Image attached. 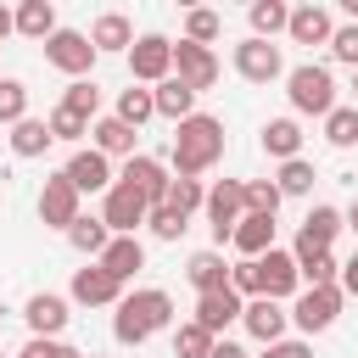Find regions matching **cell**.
<instances>
[{"label":"cell","instance_id":"24","mask_svg":"<svg viewBox=\"0 0 358 358\" xmlns=\"http://www.w3.org/2000/svg\"><path fill=\"white\" fill-rule=\"evenodd\" d=\"M134 134H140V129H129L123 117H95V123H90V145H95L101 157H123V162H129V157H134Z\"/></svg>","mask_w":358,"mask_h":358},{"label":"cell","instance_id":"20","mask_svg":"<svg viewBox=\"0 0 358 358\" xmlns=\"http://www.w3.org/2000/svg\"><path fill=\"white\" fill-rule=\"evenodd\" d=\"M330 34H336V22H330L324 6H313V0L291 6V28H285L291 45H330Z\"/></svg>","mask_w":358,"mask_h":358},{"label":"cell","instance_id":"29","mask_svg":"<svg viewBox=\"0 0 358 358\" xmlns=\"http://www.w3.org/2000/svg\"><path fill=\"white\" fill-rule=\"evenodd\" d=\"M246 22H252V39H274L291 28V6L285 0H252L246 6Z\"/></svg>","mask_w":358,"mask_h":358},{"label":"cell","instance_id":"40","mask_svg":"<svg viewBox=\"0 0 358 358\" xmlns=\"http://www.w3.org/2000/svg\"><path fill=\"white\" fill-rule=\"evenodd\" d=\"M280 185L274 179H246V213H263V218H274L280 213Z\"/></svg>","mask_w":358,"mask_h":358},{"label":"cell","instance_id":"7","mask_svg":"<svg viewBox=\"0 0 358 358\" xmlns=\"http://www.w3.org/2000/svg\"><path fill=\"white\" fill-rule=\"evenodd\" d=\"M95 45H90V34H78V28H56L50 39H45V62L56 67V73H67V78H90V67H95Z\"/></svg>","mask_w":358,"mask_h":358},{"label":"cell","instance_id":"47","mask_svg":"<svg viewBox=\"0 0 358 358\" xmlns=\"http://www.w3.org/2000/svg\"><path fill=\"white\" fill-rule=\"evenodd\" d=\"M341 291H347V296H358V252L341 263Z\"/></svg>","mask_w":358,"mask_h":358},{"label":"cell","instance_id":"5","mask_svg":"<svg viewBox=\"0 0 358 358\" xmlns=\"http://www.w3.org/2000/svg\"><path fill=\"white\" fill-rule=\"evenodd\" d=\"M341 302H347L341 285H308V291H296V302H291V324H296L302 336H319V330H330V324L341 319Z\"/></svg>","mask_w":358,"mask_h":358},{"label":"cell","instance_id":"43","mask_svg":"<svg viewBox=\"0 0 358 358\" xmlns=\"http://www.w3.org/2000/svg\"><path fill=\"white\" fill-rule=\"evenodd\" d=\"M168 207H179L185 218H190V213H201V207H207V185H201V179H173Z\"/></svg>","mask_w":358,"mask_h":358},{"label":"cell","instance_id":"27","mask_svg":"<svg viewBox=\"0 0 358 358\" xmlns=\"http://www.w3.org/2000/svg\"><path fill=\"white\" fill-rule=\"evenodd\" d=\"M6 140H11V157H22V162H34V157H45V151L56 145V134H50V123H45V117H22Z\"/></svg>","mask_w":358,"mask_h":358},{"label":"cell","instance_id":"11","mask_svg":"<svg viewBox=\"0 0 358 358\" xmlns=\"http://www.w3.org/2000/svg\"><path fill=\"white\" fill-rule=\"evenodd\" d=\"M117 185H129L134 196H145V207H162L168 201V190H173V173L157 162V157H145V151H134L129 162H123V173H117Z\"/></svg>","mask_w":358,"mask_h":358},{"label":"cell","instance_id":"15","mask_svg":"<svg viewBox=\"0 0 358 358\" xmlns=\"http://www.w3.org/2000/svg\"><path fill=\"white\" fill-rule=\"evenodd\" d=\"M257 274H263V296L268 302H296V291H302V274H296V257L291 252H263L257 257Z\"/></svg>","mask_w":358,"mask_h":358},{"label":"cell","instance_id":"53","mask_svg":"<svg viewBox=\"0 0 358 358\" xmlns=\"http://www.w3.org/2000/svg\"><path fill=\"white\" fill-rule=\"evenodd\" d=\"M17 358H22V352H17Z\"/></svg>","mask_w":358,"mask_h":358},{"label":"cell","instance_id":"26","mask_svg":"<svg viewBox=\"0 0 358 358\" xmlns=\"http://www.w3.org/2000/svg\"><path fill=\"white\" fill-rule=\"evenodd\" d=\"M151 95H157V117H168L173 129H179L185 117H196V90H190L185 78H162Z\"/></svg>","mask_w":358,"mask_h":358},{"label":"cell","instance_id":"44","mask_svg":"<svg viewBox=\"0 0 358 358\" xmlns=\"http://www.w3.org/2000/svg\"><path fill=\"white\" fill-rule=\"evenodd\" d=\"M330 56H336L341 67H352V73H358V22H341V28L330 34Z\"/></svg>","mask_w":358,"mask_h":358},{"label":"cell","instance_id":"38","mask_svg":"<svg viewBox=\"0 0 358 358\" xmlns=\"http://www.w3.org/2000/svg\"><path fill=\"white\" fill-rule=\"evenodd\" d=\"M62 106L95 123V117H101V90H95V78H73V84L62 90Z\"/></svg>","mask_w":358,"mask_h":358},{"label":"cell","instance_id":"10","mask_svg":"<svg viewBox=\"0 0 358 358\" xmlns=\"http://www.w3.org/2000/svg\"><path fill=\"white\" fill-rule=\"evenodd\" d=\"M67 185L78 190V196H106L112 185H117V173H112V157H101L95 145H78L73 157H67Z\"/></svg>","mask_w":358,"mask_h":358},{"label":"cell","instance_id":"2","mask_svg":"<svg viewBox=\"0 0 358 358\" xmlns=\"http://www.w3.org/2000/svg\"><path fill=\"white\" fill-rule=\"evenodd\" d=\"M224 157V123L196 112L173 129V179H201L207 168H218Z\"/></svg>","mask_w":358,"mask_h":358},{"label":"cell","instance_id":"4","mask_svg":"<svg viewBox=\"0 0 358 358\" xmlns=\"http://www.w3.org/2000/svg\"><path fill=\"white\" fill-rule=\"evenodd\" d=\"M207 229H213V246L224 252L235 241V224L246 218V179H213L207 185Z\"/></svg>","mask_w":358,"mask_h":358},{"label":"cell","instance_id":"42","mask_svg":"<svg viewBox=\"0 0 358 358\" xmlns=\"http://www.w3.org/2000/svg\"><path fill=\"white\" fill-rule=\"evenodd\" d=\"M45 123H50V134H56V140H67V145H73V140H84V134H90V117H78V112H67V106H62V101H56V106H50V117H45Z\"/></svg>","mask_w":358,"mask_h":358},{"label":"cell","instance_id":"19","mask_svg":"<svg viewBox=\"0 0 358 358\" xmlns=\"http://www.w3.org/2000/svg\"><path fill=\"white\" fill-rule=\"evenodd\" d=\"M241 313H246V302H241L235 291H207V296H196V313H190V319H196L207 336H218V341H224V330H229Z\"/></svg>","mask_w":358,"mask_h":358},{"label":"cell","instance_id":"25","mask_svg":"<svg viewBox=\"0 0 358 358\" xmlns=\"http://www.w3.org/2000/svg\"><path fill=\"white\" fill-rule=\"evenodd\" d=\"M257 140H263V151H268L274 162L302 157V123H296V117H268V123L257 129Z\"/></svg>","mask_w":358,"mask_h":358},{"label":"cell","instance_id":"32","mask_svg":"<svg viewBox=\"0 0 358 358\" xmlns=\"http://www.w3.org/2000/svg\"><path fill=\"white\" fill-rule=\"evenodd\" d=\"M17 34L45 45V39L56 34V6H50V0H22V6H17Z\"/></svg>","mask_w":358,"mask_h":358},{"label":"cell","instance_id":"1","mask_svg":"<svg viewBox=\"0 0 358 358\" xmlns=\"http://www.w3.org/2000/svg\"><path fill=\"white\" fill-rule=\"evenodd\" d=\"M173 324V296L162 291V285H140V291H129L117 308H112V336H117V347H140V341H151L157 330H168Z\"/></svg>","mask_w":358,"mask_h":358},{"label":"cell","instance_id":"54","mask_svg":"<svg viewBox=\"0 0 358 358\" xmlns=\"http://www.w3.org/2000/svg\"><path fill=\"white\" fill-rule=\"evenodd\" d=\"M0 358H6V352H0Z\"/></svg>","mask_w":358,"mask_h":358},{"label":"cell","instance_id":"18","mask_svg":"<svg viewBox=\"0 0 358 358\" xmlns=\"http://www.w3.org/2000/svg\"><path fill=\"white\" fill-rule=\"evenodd\" d=\"M22 319H28V330L34 336H45V341H62V330H67V296H56V291H34L28 302H22Z\"/></svg>","mask_w":358,"mask_h":358},{"label":"cell","instance_id":"21","mask_svg":"<svg viewBox=\"0 0 358 358\" xmlns=\"http://www.w3.org/2000/svg\"><path fill=\"white\" fill-rule=\"evenodd\" d=\"M95 263H101L112 280H123V285H129V280L145 268V241H140V235H112V246H106Z\"/></svg>","mask_w":358,"mask_h":358},{"label":"cell","instance_id":"41","mask_svg":"<svg viewBox=\"0 0 358 358\" xmlns=\"http://www.w3.org/2000/svg\"><path fill=\"white\" fill-rule=\"evenodd\" d=\"M145 229H151L157 241H179V235L190 229V218H185L179 207H168V201H162V207H151V218H145Z\"/></svg>","mask_w":358,"mask_h":358},{"label":"cell","instance_id":"34","mask_svg":"<svg viewBox=\"0 0 358 358\" xmlns=\"http://www.w3.org/2000/svg\"><path fill=\"white\" fill-rule=\"evenodd\" d=\"M313 162L308 157H291V162H280V173H274V185H280V196H313Z\"/></svg>","mask_w":358,"mask_h":358},{"label":"cell","instance_id":"52","mask_svg":"<svg viewBox=\"0 0 358 358\" xmlns=\"http://www.w3.org/2000/svg\"><path fill=\"white\" fill-rule=\"evenodd\" d=\"M90 358H101V352H90Z\"/></svg>","mask_w":358,"mask_h":358},{"label":"cell","instance_id":"3","mask_svg":"<svg viewBox=\"0 0 358 358\" xmlns=\"http://www.w3.org/2000/svg\"><path fill=\"white\" fill-rule=\"evenodd\" d=\"M285 101H291V117H330L341 101H336V73L324 62H302L285 73Z\"/></svg>","mask_w":358,"mask_h":358},{"label":"cell","instance_id":"12","mask_svg":"<svg viewBox=\"0 0 358 358\" xmlns=\"http://www.w3.org/2000/svg\"><path fill=\"white\" fill-rule=\"evenodd\" d=\"M129 291H123V280H112L101 263H84V268H73V285H67V302H78V308H117Z\"/></svg>","mask_w":358,"mask_h":358},{"label":"cell","instance_id":"17","mask_svg":"<svg viewBox=\"0 0 358 358\" xmlns=\"http://www.w3.org/2000/svg\"><path fill=\"white\" fill-rule=\"evenodd\" d=\"M173 78H185V84L201 95V90H213V84H218V56H213L207 45L179 39V45H173Z\"/></svg>","mask_w":358,"mask_h":358},{"label":"cell","instance_id":"22","mask_svg":"<svg viewBox=\"0 0 358 358\" xmlns=\"http://www.w3.org/2000/svg\"><path fill=\"white\" fill-rule=\"evenodd\" d=\"M90 45H95L101 56H129V50H134V22H129L123 11H101L95 28H90Z\"/></svg>","mask_w":358,"mask_h":358},{"label":"cell","instance_id":"50","mask_svg":"<svg viewBox=\"0 0 358 358\" xmlns=\"http://www.w3.org/2000/svg\"><path fill=\"white\" fill-rule=\"evenodd\" d=\"M341 218H347V229H352V235H358V201H352V207H347V213H341Z\"/></svg>","mask_w":358,"mask_h":358},{"label":"cell","instance_id":"37","mask_svg":"<svg viewBox=\"0 0 358 358\" xmlns=\"http://www.w3.org/2000/svg\"><path fill=\"white\" fill-rule=\"evenodd\" d=\"M218 34H224V17H218V11H207V6H190V11H185V39H190V45H207V50H213Z\"/></svg>","mask_w":358,"mask_h":358},{"label":"cell","instance_id":"45","mask_svg":"<svg viewBox=\"0 0 358 358\" xmlns=\"http://www.w3.org/2000/svg\"><path fill=\"white\" fill-rule=\"evenodd\" d=\"M22 358H84V352H78V347H67V341H45V336H28Z\"/></svg>","mask_w":358,"mask_h":358},{"label":"cell","instance_id":"30","mask_svg":"<svg viewBox=\"0 0 358 358\" xmlns=\"http://www.w3.org/2000/svg\"><path fill=\"white\" fill-rule=\"evenodd\" d=\"M67 246H73V252H84V257L95 263V257H101V252L112 246V229H106V218H101V213H95V218L84 213V218H78V224L67 229Z\"/></svg>","mask_w":358,"mask_h":358},{"label":"cell","instance_id":"48","mask_svg":"<svg viewBox=\"0 0 358 358\" xmlns=\"http://www.w3.org/2000/svg\"><path fill=\"white\" fill-rule=\"evenodd\" d=\"M213 358H252V352H246V347H241V341H229V336H224V341H218V347H213Z\"/></svg>","mask_w":358,"mask_h":358},{"label":"cell","instance_id":"35","mask_svg":"<svg viewBox=\"0 0 358 358\" xmlns=\"http://www.w3.org/2000/svg\"><path fill=\"white\" fill-rule=\"evenodd\" d=\"M213 347H218V336H207L196 319L173 324V358H213Z\"/></svg>","mask_w":358,"mask_h":358},{"label":"cell","instance_id":"13","mask_svg":"<svg viewBox=\"0 0 358 358\" xmlns=\"http://www.w3.org/2000/svg\"><path fill=\"white\" fill-rule=\"evenodd\" d=\"M101 218H106L112 235H140L145 218H151V207H145V196H134L129 185H112V190L101 196Z\"/></svg>","mask_w":358,"mask_h":358},{"label":"cell","instance_id":"23","mask_svg":"<svg viewBox=\"0 0 358 358\" xmlns=\"http://www.w3.org/2000/svg\"><path fill=\"white\" fill-rule=\"evenodd\" d=\"M185 280L196 285V296H207V291H229V263H224V252H218V246H207V252H190V263H185Z\"/></svg>","mask_w":358,"mask_h":358},{"label":"cell","instance_id":"46","mask_svg":"<svg viewBox=\"0 0 358 358\" xmlns=\"http://www.w3.org/2000/svg\"><path fill=\"white\" fill-rule=\"evenodd\" d=\"M257 358H313V347H308V336H285V341H274V347H263Z\"/></svg>","mask_w":358,"mask_h":358},{"label":"cell","instance_id":"8","mask_svg":"<svg viewBox=\"0 0 358 358\" xmlns=\"http://www.w3.org/2000/svg\"><path fill=\"white\" fill-rule=\"evenodd\" d=\"M78 218H84V196H78V190L67 185V173H50V179L39 185V224H45V229H62V235H67V229H73Z\"/></svg>","mask_w":358,"mask_h":358},{"label":"cell","instance_id":"9","mask_svg":"<svg viewBox=\"0 0 358 358\" xmlns=\"http://www.w3.org/2000/svg\"><path fill=\"white\" fill-rule=\"evenodd\" d=\"M235 73L246 78V84H274V78H285V56H280V45L274 39H241L235 45Z\"/></svg>","mask_w":358,"mask_h":358},{"label":"cell","instance_id":"6","mask_svg":"<svg viewBox=\"0 0 358 358\" xmlns=\"http://www.w3.org/2000/svg\"><path fill=\"white\" fill-rule=\"evenodd\" d=\"M162 78H173V39L168 34H140L129 50V84L157 90Z\"/></svg>","mask_w":358,"mask_h":358},{"label":"cell","instance_id":"33","mask_svg":"<svg viewBox=\"0 0 358 358\" xmlns=\"http://www.w3.org/2000/svg\"><path fill=\"white\" fill-rule=\"evenodd\" d=\"M112 117H123L129 129H140V123L157 117V95H151L145 84H129V90H117V112H112Z\"/></svg>","mask_w":358,"mask_h":358},{"label":"cell","instance_id":"14","mask_svg":"<svg viewBox=\"0 0 358 358\" xmlns=\"http://www.w3.org/2000/svg\"><path fill=\"white\" fill-rule=\"evenodd\" d=\"M341 229H347L341 207H330V201H313V207H308V218H302V229H296V246H291V252H330Z\"/></svg>","mask_w":358,"mask_h":358},{"label":"cell","instance_id":"31","mask_svg":"<svg viewBox=\"0 0 358 358\" xmlns=\"http://www.w3.org/2000/svg\"><path fill=\"white\" fill-rule=\"evenodd\" d=\"M291 257H296L302 291H308V285H341V257H336V252H291Z\"/></svg>","mask_w":358,"mask_h":358},{"label":"cell","instance_id":"36","mask_svg":"<svg viewBox=\"0 0 358 358\" xmlns=\"http://www.w3.org/2000/svg\"><path fill=\"white\" fill-rule=\"evenodd\" d=\"M324 145H336V151H352L358 145V106H336L324 117Z\"/></svg>","mask_w":358,"mask_h":358},{"label":"cell","instance_id":"51","mask_svg":"<svg viewBox=\"0 0 358 358\" xmlns=\"http://www.w3.org/2000/svg\"><path fill=\"white\" fill-rule=\"evenodd\" d=\"M352 95H358V73H352ZM352 106H358V101H352Z\"/></svg>","mask_w":358,"mask_h":358},{"label":"cell","instance_id":"16","mask_svg":"<svg viewBox=\"0 0 358 358\" xmlns=\"http://www.w3.org/2000/svg\"><path fill=\"white\" fill-rule=\"evenodd\" d=\"M241 324H246L252 341L274 347V341H285V330H291V308H285V302H268V296H252L246 313H241Z\"/></svg>","mask_w":358,"mask_h":358},{"label":"cell","instance_id":"28","mask_svg":"<svg viewBox=\"0 0 358 358\" xmlns=\"http://www.w3.org/2000/svg\"><path fill=\"white\" fill-rule=\"evenodd\" d=\"M241 257H263V252H274V218H263V213H246L241 224H235V241H229Z\"/></svg>","mask_w":358,"mask_h":358},{"label":"cell","instance_id":"39","mask_svg":"<svg viewBox=\"0 0 358 358\" xmlns=\"http://www.w3.org/2000/svg\"><path fill=\"white\" fill-rule=\"evenodd\" d=\"M22 117H28V84L22 78H0V123L17 129Z\"/></svg>","mask_w":358,"mask_h":358},{"label":"cell","instance_id":"49","mask_svg":"<svg viewBox=\"0 0 358 358\" xmlns=\"http://www.w3.org/2000/svg\"><path fill=\"white\" fill-rule=\"evenodd\" d=\"M6 34H17V11H11V6H0V39H6Z\"/></svg>","mask_w":358,"mask_h":358}]
</instances>
